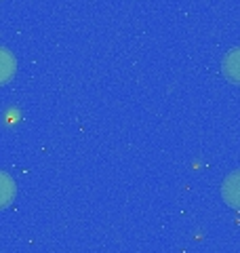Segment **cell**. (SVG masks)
Masks as SVG:
<instances>
[{
  "mask_svg": "<svg viewBox=\"0 0 240 253\" xmlns=\"http://www.w3.org/2000/svg\"><path fill=\"white\" fill-rule=\"evenodd\" d=\"M15 194H17V188H15V181L9 173L0 171V211L6 209L13 203Z\"/></svg>",
  "mask_w": 240,
  "mask_h": 253,
  "instance_id": "277c9868",
  "label": "cell"
},
{
  "mask_svg": "<svg viewBox=\"0 0 240 253\" xmlns=\"http://www.w3.org/2000/svg\"><path fill=\"white\" fill-rule=\"evenodd\" d=\"M221 199L226 201L232 209L240 211V169L232 171L221 184Z\"/></svg>",
  "mask_w": 240,
  "mask_h": 253,
  "instance_id": "6da1fadb",
  "label": "cell"
},
{
  "mask_svg": "<svg viewBox=\"0 0 240 253\" xmlns=\"http://www.w3.org/2000/svg\"><path fill=\"white\" fill-rule=\"evenodd\" d=\"M15 72H17V59H15V55L9 49L0 46V84H6L9 81H13Z\"/></svg>",
  "mask_w": 240,
  "mask_h": 253,
  "instance_id": "3957f363",
  "label": "cell"
},
{
  "mask_svg": "<svg viewBox=\"0 0 240 253\" xmlns=\"http://www.w3.org/2000/svg\"><path fill=\"white\" fill-rule=\"evenodd\" d=\"M221 74L228 78L230 83L240 84V46L230 49L221 59Z\"/></svg>",
  "mask_w": 240,
  "mask_h": 253,
  "instance_id": "7a4b0ae2",
  "label": "cell"
}]
</instances>
